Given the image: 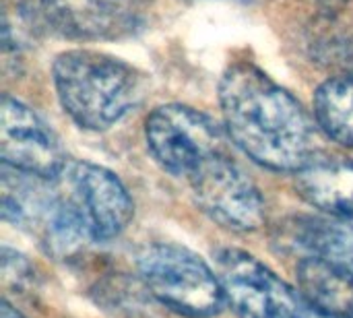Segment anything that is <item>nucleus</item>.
I'll return each mask as SVG.
<instances>
[{"mask_svg": "<svg viewBox=\"0 0 353 318\" xmlns=\"http://www.w3.org/2000/svg\"><path fill=\"white\" fill-rule=\"evenodd\" d=\"M341 317L345 318H353V288L350 290L345 302H343V308H341Z\"/></svg>", "mask_w": 353, "mask_h": 318, "instance_id": "obj_15", "label": "nucleus"}, {"mask_svg": "<svg viewBox=\"0 0 353 318\" xmlns=\"http://www.w3.org/2000/svg\"><path fill=\"white\" fill-rule=\"evenodd\" d=\"M0 155L6 168L48 180L66 166L52 130L27 106L8 95L0 110Z\"/></svg>", "mask_w": 353, "mask_h": 318, "instance_id": "obj_8", "label": "nucleus"}, {"mask_svg": "<svg viewBox=\"0 0 353 318\" xmlns=\"http://www.w3.org/2000/svg\"><path fill=\"white\" fill-rule=\"evenodd\" d=\"M314 112L329 137L353 147V77L323 83L314 97Z\"/></svg>", "mask_w": 353, "mask_h": 318, "instance_id": "obj_12", "label": "nucleus"}, {"mask_svg": "<svg viewBox=\"0 0 353 318\" xmlns=\"http://www.w3.org/2000/svg\"><path fill=\"white\" fill-rule=\"evenodd\" d=\"M52 180L85 226L91 242L114 240L130 223L132 199L110 170L89 161H66Z\"/></svg>", "mask_w": 353, "mask_h": 318, "instance_id": "obj_6", "label": "nucleus"}, {"mask_svg": "<svg viewBox=\"0 0 353 318\" xmlns=\"http://www.w3.org/2000/svg\"><path fill=\"white\" fill-rule=\"evenodd\" d=\"M199 209L232 232H252L265 221V201L256 184L225 153L205 161L190 178Z\"/></svg>", "mask_w": 353, "mask_h": 318, "instance_id": "obj_7", "label": "nucleus"}, {"mask_svg": "<svg viewBox=\"0 0 353 318\" xmlns=\"http://www.w3.org/2000/svg\"><path fill=\"white\" fill-rule=\"evenodd\" d=\"M54 85L64 112L89 130L116 124L141 95V77L130 64L91 50L60 54L54 62Z\"/></svg>", "mask_w": 353, "mask_h": 318, "instance_id": "obj_2", "label": "nucleus"}, {"mask_svg": "<svg viewBox=\"0 0 353 318\" xmlns=\"http://www.w3.org/2000/svg\"><path fill=\"white\" fill-rule=\"evenodd\" d=\"M232 141L256 163L300 172L312 161V128L302 106L252 64L232 66L219 85Z\"/></svg>", "mask_w": 353, "mask_h": 318, "instance_id": "obj_1", "label": "nucleus"}, {"mask_svg": "<svg viewBox=\"0 0 353 318\" xmlns=\"http://www.w3.org/2000/svg\"><path fill=\"white\" fill-rule=\"evenodd\" d=\"M2 318H25L8 300L2 302Z\"/></svg>", "mask_w": 353, "mask_h": 318, "instance_id": "obj_13", "label": "nucleus"}, {"mask_svg": "<svg viewBox=\"0 0 353 318\" xmlns=\"http://www.w3.org/2000/svg\"><path fill=\"white\" fill-rule=\"evenodd\" d=\"M319 2H321V6L327 8V10H339V8H343L350 0H319Z\"/></svg>", "mask_w": 353, "mask_h": 318, "instance_id": "obj_14", "label": "nucleus"}, {"mask_svg": "<svg viewBox=\"0 0 353 318\" xmlns=\"http://www.w3.org/2000/svg\"><path fill=\"white\" fill-rule=\"evenodd\" d=\"M139 275L151 296L176 315L211 318L228 304L217 271L178 244H153L139 255Z\"/></svg>", "mask_w": 353, "mask_h": 318, "instance_id": "obj_3", "label": "nucleus"}, {"mask_svg": "<svg viewBox=\"0 0 353 318\" xmlns=\"http://www.w3.org/2000/svg\"><path fill=\"white\" fill-rule=\"evenodd\" d=\"M215 263L225 300L240 318H345L290 288L252 255L225 248Z\"/></svg>", "mask_w": 353, "mask_h": 318, "instance_id": "obj_4", "label": "nucleus"}, {"mask_svg": "<svg viewBox=\"0 0 353 318\" xmlns=\"http://www.w3.org/2000/svg\"><path fill=\"white\" fill-rule=\"evenodd\" d=\"M296 186L312 207L353 219V159H312L298 172Z\"/></svg>", "mask_w": 353, "mask_h": 318, "instance_id": "obj_11", "label": "nucleus"}, {"mask_svg": "<svg viewBox=\"0 0 353 318\" xmlns=\"http://www.w3.org/2000/svg\"><path fill=\"white\" fill-rule=\"evenodd\" d=\"M50 25L74 39L126 35L139 21V0H41Z\"/></svg>", "mask_w": 353, "mask_h": 318, "instance_id": "obj_9", "label": "nucleus"}, {"mask_svg": "<svg viewBox=\"0 0 353 318\" xmlns=\"http://www.w3.org/2000/svg\"><path fill=\"white\" fill-rule=\"evenodd\" d=\"M290 244L341 279L353 284V226L331 219H300L290 232Z\"/></svg>", "mask_w": 353, "mask_h": 318, "instance_id": "obj_10", "label": "nucleus"}, {"mask_svg": "<svg viewBox=\"0 0 353 318\" xmlns=\"http://www.w3.org/2000/svg\"><path fill=\"white\" fill-rule=\"evenodd\" d=\"M145 137L153 159L172 176L186 180L205 161L228 151L221 128L188 106L157 108L147 118Z\"/></svg>", "mask_w": 353, "mask_h": 318, "instance_id": "obj_5", "label": "nucleus"}]
</instances>
